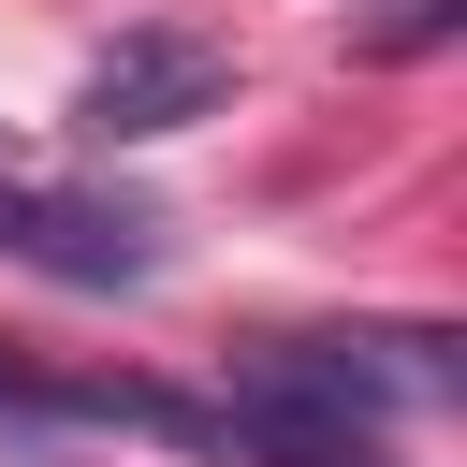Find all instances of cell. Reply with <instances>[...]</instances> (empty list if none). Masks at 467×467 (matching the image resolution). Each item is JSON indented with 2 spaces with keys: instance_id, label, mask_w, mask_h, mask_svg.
I'll list each match as a JSON object with an SVG mask.
<instances>
[{
  "instance_id": "obj_5",
  "label": "cell",
  "mask_w": 467,
  "mask_h": 467,
  "mask_svg": "<svg viewBox=\"0 0 467 467\" xmlns=\"http://www.w3.org/2000/svg\"><path fill=\"white\" fill-rule=\"evenodd\" d=\"M438 29H452V0H394V15H379V29H365V58H423V44H438Z\"/></svg>"
},
{
  "instance_id": "obj_2",
  "label": "cell",
  "mask_w": 467,
  "mask_h": 467,
  "mask_svg": "<svg viewBox=\"0 0 467 467\" xmlns=\"http://www.w3.org/2000/svg\"><path fill=\"white\" fill-rule=\"evenodd\" d=\"M219 88H234V58H219L204 29H117V44L88 58V88H73V131H88V146H161V131L219 117Z\"/></svg>"
},
{
  "instance_id": "obj_1",
  "label": "cell",
  "mask_w": 467,
  "mask_h": 467,
  "mask_svg": "<svg viewBox=\"0 0 467 467\" xmlns=\"http://www.w3.org/2000/svg\"><path fill=\"white\" fill-rule=\"evenodd\" d=\"M219 423H234L263 467H394V438H379V379H365L350 350H321V336L248 350L234 394H219Z\"/></svg>"
},
{
  "instance_id": "obj_3",
  "label": "cell",
  "mask_w": 467,
  "mask_h": 467,
  "mask_svg": "<svg viewBox=\"0 0 467 467\" xmlns=\"http://www.w3.org/2000/svg\"><path fill=\"white\" fill-rule=\"evenodd\" d=\"M0 263L73 277V292H131V277L161 263V219H146V204H88V190H29V175H0Z\"/></svg>"
},
{
  "instance_id": "obj_4",
  "label": "cell",
  "mask_w": 467,
  "mask_h": 467,
  "mask_svg": "<svg viewBox=\"0 0 467 467\" xmlns=\"http://www.w3.org/2000/svg\"><path fill=\"white\" fill-rule=\"evenodd\" d=\"M0 423H190L175 394H146V379H29V365H0Z\"/></svg>"
}]
</instances>
